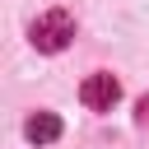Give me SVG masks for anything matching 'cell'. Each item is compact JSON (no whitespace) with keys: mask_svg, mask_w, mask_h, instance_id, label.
Here are the masks:
<instances>
[{"mask_svg":"<svg viewBox=\"0 0 149 149\" xmlns=\"http://www.w3.org/2000/svg\"><path fill=\"white\" fill-rule=\"evenodd\" d=\"M28 37H33L37 51H65L70 37H74V14H70V9H47V14L33 19Z\"/></svg>","mask_w":149,"mask_h":149,"instance_id":"cell-1","label":"cell"},{"mask_svg":"<svg viewBox=\"0 0 149 149\" xmlns=\"http://www.w3.org/2000/svg\"><path fill=\"white\" fill-rule=\"evenodd\" d=\"M79 102H84L88 112H112V107L121 102V84H116V74H107V70L88 74V79L79 84Z\"/></svg>","mask_w":149,"mask_h":149,"instance_id":"cell-2","label":"cell"},{"mask_svg":"<svg viewBox=\"0 0 149 149\" xmlns=\"http://www.w3.org/2000/svg\"><path fill=\"white\" fill-rule=\"evenodd\" d=\"M23 135H28L33 144H51V140L61 135V116H56V112H33V116L23 121Z\"/></svg>","mask_w":149,"mask_h":149,"instance_id":"cell-3","label":"cell"}]
</instances>
